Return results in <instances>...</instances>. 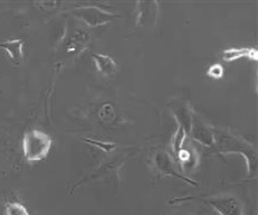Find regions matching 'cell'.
<instances>
[{"label": "cell", "mask_w": 258, "mask_h": 215, "mask_svg": "<svg viewBox=\"0 0 258 215\" xmlns=\"http://www.w3.org/2000/svg\"><path fill=\"white\" fill-rule=\"evenodd\" d=\"M213 136H215V145L218 151L225 154L238 153L244 155L247 161L248 172L249 174L255 172L257 154L250 144L246 142L245 140L235 136V134L223 131L221 129H213Z\"/></svg>", "instance_id": "6da1fadb"}, {"label": "cell", "mask_w": 258, "mask_h": 215, "mask_svg": "<svg viewBox=\"0 0 258 215\" xmlns=\"http://www.w3.org/2000/svg\"><path fill=\"white\" fill-rule=\"evenodd\" d=\"M52 138L41 130H29L24 134L23 149L28 162H39L45 158L52 148Z\"/></svg>", "instance_id": "7a4b0ae2"}, {"label": "cell", "mask_w": 258, "mask_h": 215, "mask_svg": "<svg viewBox=\"0 0 258 215\" xmlns=\"http://www.w3.org/2000/svg\"><path fill=\"white\" fill-rule=\"evenodd\" d=\"M72 14L90 27L102 26V25L110 23L116 17L115 14L107 12L105 9L96 6L77 7L73 9Z\"/></svg>", "instance_id": "3957f363"}, {"label": "cell", "mask_w": 258, "mask_h": 215, "mask_svg": "<svg viewBox=\"0 0 258 215\" xmlns=\"http://www.w3.org/2000/svg\"><path fill=\"white\" fill-rule=\"evenodd\" d=\"M190 133L197 141L201 142L206 146H213L215 145V136H213V129L202 121L200 118L192 116V124Z\"/></svg>", "instance_id": "277c9868"}, {"label": "cell", "mask_w": 258, "mask_h": 215, "mask_svg": "<svg viewBox=\"0 0 258 215\" xmlns=\"http://www.w3.org/2000/svg\"><path fill=\"white\" fill-rule=\"evenodd\" d=\"M206 202L221 215H242L241 204L236 197H213Z\"/></svg>", "instance_id": "5b68a950"}, {"label": "cell", "mask_w": 258, "mask_h": 215, "mask_svg": "<svg viewBox=\"0 0 258 215\" xmlns=\"http://www.w3.org/2000/svg\"><path fill=\"white\" fill-rule=\"evenodd\" d=\"M0 47L4 48L12 58V61L19 65L23 61L24 56V41L23 39H11L4 43H0Z\"/></svg>", "instance_id": "8992f818"}, {"label": "cell", "mask_w": 258, "mask_h": 215, "mask_svg": "<svg viewBox=\"0 0 258 215\" xmlns=\"http://www.w3.org/2000/svg\"><path fill=\"white\" fill-rule=\"evenodd\" d=\"M155 164H156V167L160 169L162 173H164L166 175H172V176H176V177H180L183 178L184 181L186 182H190L192 184H196L191 181H188L185 177H183L181 174H178L175 169L174 164H173L172 158L170 157V155L167 153H160L157 154L155 156Z\"/></svg>", "instance_id": "52a82bcc"}, {"label": "cell", "mask_w": 258, "mask_h": 215, "mask_svg": "<svg viewBox=\"0 0 258 215\" xmlns=\"http://www.w3.org/2000/svg\"><path fill=\"white\" fill-rule=\"evenodd\" d=\"M138 15L137 23L138 25L145 26L147 24H152L156 18L157 3H138Z\"/></svg>", "instance_id": "ba28073f"}, {"label": "cell", "mask_w": 258, "mask_h": 215, "mask_svg": "<svg viewBox=\"0 0 258 215\" xmlns=\"http://www.w3.org/2000/svg\"><path fill=\"white\" fill-rule=\"evenodd\" d=\"M92 58L98 71L106 77H110L112 74H115L117 71V64L113 61L112 57L108 56V55L103 54H92Z\"/></svg>", "instance_id": "9c48e42d"}, {"label": "cell", "mask_w": 258, "mask_h": 215, "mask_svg": "<svg viewBox=\"0 0 258 215\" xmlns=\"http://www.w3.org/2000/svg\"><path fill=\"white\" fill-rule=\"evenodd\" d=\"M250 57V58H257V51L255 48H248V47H234L228 48L223 52V59L225 61H235L240 57Z\"/></svg>", "instance_id": "30bf717a"}, {"label": "cell", "mask_w": 258, "mask_h": 215, "mask_svg": "<svg viewBox=\"0 0 258 215\" xmlns=\"http://www.w3.org/2000/svg\"><path fill=\"white\" fill-rule=\"evenodd\" d=\"M174 116L180 123V127L185 130V132L188 133L191 130L192 124V113L190 109L187 107H180L174 109Z\"/></svg>", "instance_id": "8fae6325"}, {"label": "cell", "mask_w": 258, "mask_h": 215, "mask_svg": "<svg viewBox=\"0 0 258 215\" xmlns=\"http://www.w3.org/2000/svg\"><path fill=\"white\" fill-rule=\"evenodd\" d=\"M6 215H31L22 203L9 202L6 204Z\"/></svg>", "instance_id": "7c38bea8"}, {"label": "cell", "mask_w": 258, "mask_h": 215, "mask_svg": "<svg viewBox=\"0 0 258 215\" xmlns=\"http://www.w3.org/2000/svg\"><path fill=\"white\" fill-rule=\"evenodd\" d=\"M186 136V132L185 130L183 129L182 127L178 128L177 132L174 137V141H173V148H174V152L176 155H178L181 153V147H182V144L184 141V138Z\"/></svg>", "instance_id": "4fadbf2b"}, {"label": "cell", "mask_w": 258, "mask_h": 215, "mask_svg": "<svg viewBox=\"0 0 258 215\" xmlns=\"http://www.w3.org/2000/svg\"><path fill=\"white\" fill-rule=\"evenodd\" d=\"M84 141H87V142H90V144H92V145H94V146H97V147H99V148H101L102 151H105V152H107V153H109V152H111V151H113V149H115L117 146L115 144H112V142H103V141H98V140H94V139H89V138H84Z\"/></svg>", "instance_id": "5bb4252c"}, {"label": "cell", "mask_w": 258, "mask_h": 215, "mask_svg": "<svg viewBox=\"0 0 258 215\" xmlns=\"http://www.w3.org/2000/svg\"><path fill=\"white\" fill-rule=\"evenodd\" d=\"M208 74H209L210 77L212 78H221L222 74H223V67L221 66L220 64H215L212 65V66L209 68V71H208Z\"/></svg>", "instance_id": "9a60e30c"}]
</instances>
